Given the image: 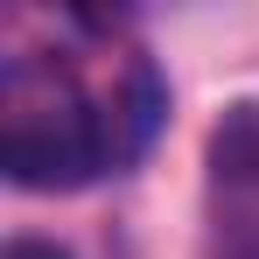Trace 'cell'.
Segmentation results:
<instances>
[{
  "mask_svg": "<svg viewBox=\"0 0 259 259\" xmlns=\"http://www.w3.org/2000/svg\"><path fill=\"white\" fill-rule=\"evenodd\" d=\"M161 77L147 56H119L105 84H91L70 56H7L0 70V168L21 189H84L147 154L161 126Z\"/></svg>",
  "mask_w": 259,
  "mask_h": 259,
  "instance_id": "6da1fadb",
  "label": "cell"
},
{
  "mask_svg": "<svg viewBox=\"0 0 259 259\" xmlns=\"http://www.w3.org/2000/svg\"><path fill=\"white\" fill-rule=\"evenodd\" d=\"M203 217H210V259H259V98L231 105L210 126Z\"/></svg>",
  "mask_w": 259,
  "mask_h": 259,
  "instance_id": "7a4b0ae2",
  "label": "cell"
},
{
  "mask_svg": "<svg viewBox=\"0 0 259 259\" xmlns=\"http://www.w3.org/2000/svg\"><path fill=\"white\" fill-rule=\"evenodd\" d=\"M0 259H70L63 245H49V238H7V252Z\"/></svg>",
  "mask_w": 259,
  "mask_h": 259,
  "instance_id": "3957f363",
  "label": "cell"
}]
</instances>
